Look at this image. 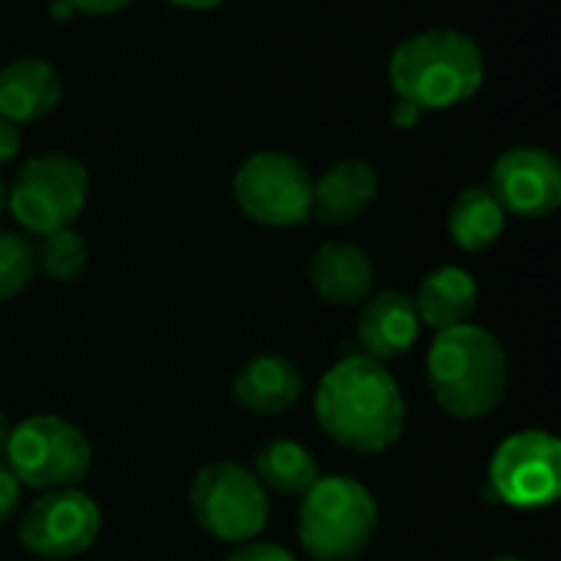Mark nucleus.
Returning a JSON list of instances; mask_svg holds the SVG:
<instances>
[{
    "label": "nucleus",
    "instance_id": "obj_1",
    "mask_svg": "<svg viewBox=\"0 0 561 561\" xmlns=\"http://www.w3.org/2000/svg\"><path fill=\"white\" fill-rule=\"evenodd\" d=\"M316 421L345 450L385 454L401 440L408 408L385 362L348 355L322 375L316 388Z\"/></svg>",
    "mask_w": 561,
    "mask_h": 561
},
{
    "label": "nucleus",
    "instance_id": "obj_2",
    "mask_svg": "<svg viewBox=\"0 0 561 561\" xmlns=\"http://www.w3.org/2000/svg\"><path fill=\"white\" fill-rule=\"evenodd\" d=\"M506 352L493 332L463 322L437 332L427 352V381L434 401L460 421L490 417L506 394Z\"/></svg>",
    "mask_w": 561,
    "mask_h": 561
},
{
    "label": "nucleus",
    "instance_id": "obj_3",
    "mask_svg": "<svg viewBox=\"0 0 561 561\" xmlns=\"http://www.w3.org/2000/svg\"><path fill=\"white\" fill-rule=\"evenodd\" d=\"M391 89L417 108H450L473 99L486 79L480 46L460 30H424L391 53Z\"/></svg>",
    "mask_w": 561,
    "mask_h": 561
},
{
    "label": "nucleus",
    "instance_id": "obj_4",
    "mask_svg": "<svg viewBox=\"0 0 561 561\" xmlns=\"http://www.w3.org/2000/svg\"><path fill=\"white\" fill-rule=\"evenodd\" d=\"M378 529V503L355 477H319L299 506V542L316 561H355Z\"/></svg>",
    "mask_w": 561,
    "mask_h": 561
},
{
    "label": "nucleus",
    "instance_id": "obj_5",
    "mask_svg": "<svg viewBox=\"0 0 561 561\" xmlns=\"http://www.w3.org/2000/svg\"><path fill=\"white\" fill-rule=\"evenodd\" d=\"M3 463L13 470L20 486L43 493L69 490L85 480L92 467V444L76 424L56 414H36L10 427Z\"/></svg>",
    "mask_w": 561,
    "mask_h": 561
},
{
    "label": "nucleus",
    "instance_id": "obj_6",
    "mask_svg": "<svg viewBox=\"0 0 561 561\" xmlns=\"http://www.w3.org/2000/svg\"><path fill=\"white\" fill-rule=\"evenodd\" d=\"M197 526L217 542H253L270 523V493L240 463H207L187 493Z\"/></svg>",
    "mask_w": 561,
    "mask_h": 561
},
{
    "label": "nucleus",
    "instance_id": "obj_7",
    "mask_svg": "<svg viewBox=\"0 0 561 561\" xmlns=\"http://www.w3.org/2000/svg\"><path fill=\"white\" fill-rule=\"evenodd\" d=\"M89 197V171L62 151L36 154L30 158L10 191H7V210L26 233H53L62 227H72V220L82 214Z\"/></svg>",
    "mask_w": 561,
    "mask_h": 561
},
{
    "label": "nucleus",
    "instance_id": "obj_8",
    "mask_svg": "<svg viewBox=\"0 0 561 561\" xmlns=\"http://www.w3.org/2000/svg\"><path fill=\"white\" fill-rule=\"evenodd\" d=\"M237 207L263 227H296L312 217V178L286 151H256L233 178Z\"/></svg>",
    "mask_w": 561,
    "mask_h": 561
},
{
    "label": "nucleus",
    "instance_id": "obj_9",
    "mask_svg": "<svg viewBox=\"0 0 561 561\" xmlns=\"http://www.w3.org/2000/svg\"><path fill=\"white\" fill-rule=\"evenodd\" d=\"M490 496L510 510H542L561 496V444L549 431L506 437L490 460Z\"/></svg>",
    "mask_w": 561,
    "mask_h": 561
},
{
    "label": "nucleus",
    "instance_id": "obj_10",
    "mask_svg": "<svg viewBox=\"0 0 561 561\" xmlns=\"http://www.w3.org/2000/svg\"><path fill=\"white\" fill-rule=\"evenodd\" d=\"M102 529L99 503L69 486V490H49L43 493L20 519V546L46 561H66L82 556Z\"/></svg>",
    "mask_w": 561,
    "mask_h": 561
},
{
    "label": "nucleus",
    "instance_id": "obj_11",
    "mask_svg": "<svg viewBox=\"0 0 561 561\" xmlns=\"http://www.w3.org/2000/svg\"><path fill=\"white\" fill-rule=\"evenodd\" d=\"M490 194L506 214L536 220L549 217L561 204V164L549 148L519 145L496 158Z\"/></svg>",
    "mask_w": 561,
    "mask_h": 561
},
{
    "label": "nucleus",
    "instance_id": "obj_12",
    "mask_svg": "<svg viewBox=\"0 0 561 561\" xmlns=\"http://www.w3.org/2000/svg\"><path fill=\"white\" fill-rule=\"evenodd\" d=\"M421 335V316L414 296L401 289H381L365 299L358 312V342L368 358L391 362L414 348Z\"/></svg>",
    "mask_w": 561,
    "mask_h": 561
},
{
    "label": "nucleus",
    "instance_id": "obj_13",
    "mask_svg": "<svg viewBox=\"0 0 561 561\" xmlns=\"http://www.w3.org/2000/svg\"><path fill=\"white\" fill-rule=\"evenodd\" d=\"M302 394V371L293 358L279 352H263L250 358L233 378V398L243 411L260 417L286 414Z\"/></svg>",
    "mask_w": 561,
    "mask_h": 561
},
{
    "label": "nucleus",
    "instance_id": "obj_14",
    "mask_svg": "<svg viewBox=\"0 0 561 561\" xmlns=\"http://www.w3.org/2000/svg\"><path fill=\"white\" fill-rule=\"evenodd\" d=\"M309 279L325 302L358 306L371 296L375 270L362 247L345 243V240H329L316 250L309 263Z\"/></svg>",
    "mask_w": 561,
    "mask_h": 561
},
{
    "label": "nucleus",
    "instance_id": "obj_15",
    "mask_svg": "<svg viewBox=\"0 0 561 561\" xmlns=\"http://www.w3.org/2000/svg\"><path fill=\"white\" fill-rule=\"evenodd\" d=\"M378 197V174L371 164L348 158L332 164L319 181H312V217L319 224H348L362 217Z\"/></svg>",
    "mask_w": 561,
    "mask_h": 561
},
{
    "label": "nucleus",
    "instance_id": "obj_16",
    "mask_svg": "<svg viewBox=\"0 0 561 561\" xmlns=\"http://www.w3.org/2000/svg\"><path fill=\"white\" fill-rule=\"evenodd\" d=\"M62 82L46 59H16L0 69V115L13 125L36 122L56 108Z\"/></svg>",
    "mask_w": 561,
    "mask_h": 561
},
{
    "label": "nucleus",
    "instance_id": "obj_17",
    "mask_svg": "<svg viewBox=\"0 0 561 561\" xmlns=\"http://www.w3.org/2000/svg\"><path fill=\"white\" fill-rule=\"evenodd\" d=\"M414 306L421 325H431L434 332L463 325L477 309V279L460 266H440L421 279Z\"/></svg>",
    "mask_w": 561,
    "mask_h": 561
},
{
    "label": "nucleus",
    "instance_id": "obj_18",
    "mask_svg": "<svg viewBox=\"0 0 561 561\" xmlns=\"http://www.w3.org/2000/svg\"><path fill=\"white\" fill-rule=\"evenodd\" d=\"M503 227H506V210L490 194V187H467L450 204L447 233L467 253L490 250L503 237Z\"/></svg>",
    "mask_w": 561,
    "mask_h": 561
},
{
    "label": "nucleus",
    "instance_id": "obj_19",
    "mask_svg": "<svg viewBox=\"0 0 561 561\" xmlns=\"http://www.w3.org/2000/svg\"><path fill=\"white\" fill-rule=\"evenodd\" d=\"M266 493L276 496H302L319 480L316 457L296 444V440H273L256 454V473H253Z\"/></svg>",
    "mask_w": 561,
    "mask_h": 561
},
{
    "label": "nucleus",
    "instance_id": "obj_20",
    "mask_svg": "<svg viewBox=\"0 0 561 561\" xmlns=\"http://www.w3.org/2000/svg\"><path fill=\"white\" fill-rule=\"evenodd\" d=\"M33 250H36V266L53 283H72V279H79L82 270H85V263H89L85 240L72 227L43 233L39 237V247H33Z\"/></svg>",
    "mask_w": 561,
    "mask_h": 561
},
{
    "label": "nucleus",
    "instance_id": "obj_21",
    "mask_svg": "<svg viewBox=\"0 0 561 561\" xmlns=\"http://www.w3.org/2000/svg\"><path fill=\"white\" fill-rule=\"evenodd\" d=\"M36 276V250L30 237L0 230V302L20 296Z\"/></svg>",
    "mask_w": 561,
    "mask_h": 561
},
{
    "label": "nucleus",
    "instance_id": "obj_22",
    "mask_svg": "<svg viewBox=\"0 0 561 561\" xmlns=\"http://www.w3.org/2000/svg\"><path fill=\"white\" fill-rule=\"evenodd\" d=\"M224 561H296V556L283 546H273V542H243L233 556H227Z\"/></svg>",
    "mask_w": 561,
    "mask_h": 561
},
{
    "label": "nucleus",
    "instance_id": "obj_23",
    "mask_svg": "<svg viewBox=\"0 0 561 561\" xmlns=\"http://www.w3.org/2000/svg\"><path fill=\"white\" fill-rule=\"evenodd\" d=\"M20 506V480L13 477V470L0 460V526L10 523V516Z\"/></svg>",
    "mask_w": 561,
    "mask_h": 561
},
{
    "label": "nucleus",
    "instance_id": "obj_24",
    "mask_svg": "<svg viewBox=\"0 0 561 561\" xmlns=\"http://www.w3.org/2000/svg\"><path fill=\"white\" fill-rule=\"evenodd\" d=\"M72 13H89V16H105V13H118L125 10L131 0H66Z\"/></svg>",
    "mask_w": 561,
    "mask_h": 561
},
{
    "label": "nucleus",
    "instance_id": "obj_25",
    "mask_svg": "<svg viewBox=\"0 0 561 561\" xmlns=\"http://www.w3.org/2000/svg\"><path fill=\"white\" fill-rule=\"evenodd\" d=\"M20 154V128L0 115V164H10Z\"/></svg>",
    "mask_w": 561,
    "mask_h": 561
},
{
    "label": "nucleus",
    "instance_id": "obj_26",
    "mask_svg": "<svg viewBox=\"0 0 561 561\" xmlns=\"http://www.w3.org/2000/svg\"><path fill=\"white\" fill-rule=\"evenodd\" d=\"M421 115H424V108H417L414 102H408V99H398L394 102V108H391V122H394V128H414L417 122H421Z\"/></svg>",
    "mask_w": 561,
    "mask_h": 561
},
{
    "label": "nucleus",
    "instance_id": "obj_27",
    "mask_svg": "<svg viewBox=\"0 0 561 561\" xmlns=\"http://www.w3.org/2000/svg\"><path fill=\"white\" fill-rule=\"evenodd\" d=\"M168 3H174V7H181V10H214V7H220L224 0H168Z\"/></svg>",
    "mask_w": 561,
    "mask_h": 561
},
{
    "label": "nucleus",
    "instance_id": "obj_28",
    "mask_svg": "<svg viewBox=\"0 0 561 561\" xmlns=\"http://www.w3.org/2000/svg\"><path fill=\"white\" fill-rule=\"evenodd\" d=\"M53 16H72L69 3H66V0H56V3H53Z\"/></svg>",
    "mask_w": 561,
    "mask_h": 561
},
{
    "label": "nucleus",
    "instance_id": "obj_29",
    "mask_svg": "<svg viewBox=\"0 0 561 561\" xmlns=\"http://www.w3.org/2000/svg\"><path fill=\"white\" fill-rule=\"evenodd\" d=\"M7 434H10V424H7V417L0 414V457H3V444H7Z\"/></svg>",
    "mask_w": 561,
    "mask_h": 561
},
{
    "label": "nucleus",
    "instance_id": "obj_30",
    "mask_svg": "<svg viewBox=\"0 0 561 561\" xmlns=\"http://www.w3.org/2000/svg\"><path fill=\"white\" fill-rule=\"evenodd\" d=\"M7 214V184H3V178H0V217Z\"/></svg>",
    "mask_w": 561,
    "mask_h": 561
},
{
    "label": "nucleus",
    "instance_id": "obj_31",
    "mask_svg": "<svg viewBox=\"0 0 561 561\" xmlns=\"http://www.w3.org/2000/svg\"><path fill=\"white\" fill-rule=\"evenodd\" d=\"M490 561H526V559H519V556H496V559H490Z\"/></svg>",
    "mask_w": 561,
    "mask_h": 561
}]
</instances>
